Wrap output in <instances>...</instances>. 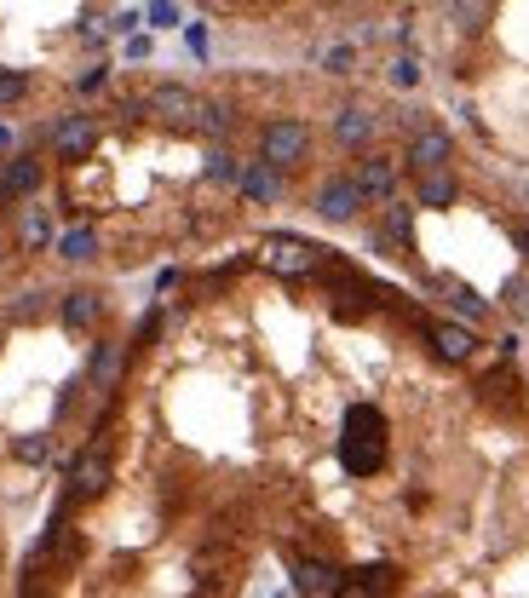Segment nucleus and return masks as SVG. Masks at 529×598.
<instances>
[{
	"mask_svg": "<svg viewBox=\"0 0 529 598\" xmlns=\"http://www.w3.org/2000/svg\"><path fill=\"white\" fill-rule=\"evenodd\" d=\"M0 340H6V334H0Z\"/></svg>",
	"mask_w": 529,
	"mask_h": 598,
	"instance_id": "58836bf2",
	"label": "nucleus"
},
{
	"mask_svg": "<svg viewBox=\"0 0 529 598\" xmlns=\"http://www.w3.org/2000/svg\"><path fill=\"white\" fill-rule=\"evenodd\" d=\"M351 179H357V190H363V202H397V179H403V167L391 156H380V150H363L357 156V167H351Z\"/></svg>",
	"mask_w": 529,
	"mask_h": 598,
	"instance_id": "0eeeda50",
	"label": "nucleus"
},
{
	"mask_svg": "<svg viewBox=\"0 0 529 598\" xmlns=\"http://www.w3.org/2000/svg\"><path fill=\"white\" fill-rule=\"evenodd\" d=\"M242 179V161L230 156V150H213L207 156V184H236Z\"/></svg>",
	"mask_w": 529,
	"mask_h": 598,
	"instance_id": "a878e982",
	"label": "nucleus"
},
{
	"mask_svg": "<svg viewBox=\"0 0 529 598\" xmlns=\"http://www.w3.org/2000/svg\"><path fill=\"white\" fill-rule=\"evenodd\" d=\"M0 265H6V253H0Z\"/></svg>",
	"mask_w": 529,
	"mask_h": 598,
	"instance_id": "e433bc0d",
	"label": "nucleus"
},
{
	"mask_svg": "<svg viewBox=\"0 0 529 598\" xmlns=\"http://www.w3.org/2000/svg\"><path fill=\"white\" fill-rule=\"evenodd\" d=\"M489 23V0H455V29L460 35H478Z\"/></svg>",
	"mask_w": 529,
	"mask_h": 598,
	"instance_id": "393cba45",
	"label": "nucleus"
},
{
	"mask_svg": "<svg viewBox=\"0 0 529 598\" xmlns=\"http://www.w3.org/2000/svg\"><path fill=\"white\" fill-rule=\"evenodd\" d=\"M144 115H156L167 127H184V133H196V115H202V98L179 81H161V87L144 92Z\"/></svg>",
	"mask_w": 529,
	"mask_h": 598,
	"instance_id": "423d86ee",
	"label": "nucleus"
},
{
	"mask_svg": "<svg viewBox=\"0 0 529 598\" xmlns=\"http://www.w3.org/2000/svg\"><path fill=\"white\" fill-rule=\"evenodd\" d=\"M386 75H391V87H420V58H409V52H403V58H391L386 64Z\"/></svg>",
	"mask_w": 529,
	"mask_h": 598,
	"instance_id": "bb28decb",
	"label": "nucleus"
},
{
	"mask_svg": "<svg viewBox=\"0 0 529 598\" xmlns=\"http://www.w3.org/2000/svg\"><path fill=\"white\" fill-rule=\"evenodd\" d=\"M403 161H409L414 173H437V167H449V161H455V138L443 133V127H414Z\"/></svg>",
	"mask_w": 529,
	"mask_h": 598,
	"instance_id": "9b49d317",
	"label": "nucleus"
},
{
	"mask_svg": "<svg viewBox=\"0 0 529 598\" xmlns=\"http://www.w3.org/2000/svg\"><path fill=\"white\" fill-rule=\"evenodd\" d=\"M391 593H397V570L391 564H368V570L345 575L334 598H391Z\"/></svg>",
	"mask_w": 529,
	"mask_h": 598,
	"instance_id": "a211bd4d",
	"label": "nucleus"
},
{
	"mask_svg": "<svg viewBox=\"0 0 529 598\" xmlns=\"http://www.w3.org/2000/svg\"><path fill=\"white\" fill-rule=\"evenodd\" d=\"M512 368H501V374H489V380H483V397H489V403H506V409H512Z\"/></svg>",
	"mask_w": 529,
	"mask_h": 598,
	"instance_id": "c85d7f7f",
	"label": "nucleus"
},
{
	"mask_svg": "<svg viewBox=\"0 0 529 598\" xmlns=\"http://www.w3.org/2000/svg\"><path fill=\"white\" fill-rule=\"evenodd\" d=\"M98 87H104V64H92L87 75H81V92H98Z\"/></svg>",
	"mask_w": 529,
	"mask_h": 598,
	"instance_id": "473e14b6",
	"label": "nucleus"
},
{
	"mask_svg": "<svg viewBox=\"0 0 529 598\" xmlns=\"http://www.w3.org/2000/svg\"><path fill=\"white\" fill-rule=\"evenodd\" d=\"M41 184H46V161L41 156H12L6 167H0V207H23Z\"/></svg>",
	"mask_w": 529,
	"mask_h": 598,
	"instance_id": "1a4fd4ad",
	"label": "nucleus"
},
{
	"mask_svg": "<svg viewBox=\"0 0 529 598\" xmlns=\"http://www.w3.org/2000/svg\"><path fill=\"white\" fill-rule=\"evenodd\" d=\"M374 242H380V248H403L409 253L414 248V207L409 202H386V213H380V236H374Z\"/></svg>",
	"mask_w": 529,
	"mask_h": 598,
	"instance_id": "aec40b11",
	"label": "nucleus"
},
{
	"mask_svg": "<svg viewBox=\"0 0 529 598\" xmlns=\"http://www.w3.org/2000/svg\"><path fill=\"white\" fill-rule=\"evenodd\" d=\"M110 489V455L104 449H81L69 466V501H98Z\"/></svg>",
	"mask_w": 529,
	"mask_h": 598,
	"instance_id": "f8f14e48",
	"label": "nucleus"
},
{
	"mask_svg": "<svg viewBox=\"0 0 529 598\" xmlns=\"http://www.w3.org/2000/svg\"><path fill=\"white\" fill-rule=\"evenodd\" d=\"M98 138H104L98 115L75 110V115H58V121H52L46 144H52V156H58V161H87L92 150H98Z\"/></svg>",
	"mask_w": 529,
	"mask_h": 598,
	"instance_id": "39448f33",
	"label": "nucleus"
},
{
	"mask_svg": "<svg viewBox=\"0 0 529 598\" xmlns=\"http://www.w3.org/2000/svg\"><path fill=\"white\" fill-rule=\"evenodd\" d=\"M374 133H380V115L368 110V104H345V110L334 115V144H340V150H357V156H363L368 144H374Z\"/></svg>",
	"mask_w": 529,
	"mask_h": 598,
	"instance_id": "4468645a",
	"label": "nucleus"
},
{
	"mask_svg": "<svg viewBox=\"0 0 529 598\" xmlns=\"http://www.w3.org/2000/svg\"><path fill=\"white\" fill-rule=\"evenodd\" d=\"M340 466L351 478H368L386 466V414L374 403H351L340 426Z\"/></svg>",
	"mask_w": 529,
	"mask_h": 598,
	"instance_id": "f257e3e1",
	"label": "nucleus"
},
{
	"mask_svg": "<svg viewBox=\"0 0 529 598\" xmlns=\"http://www.w3.org/2000/svg\"><path fill=\"white\" fill-rule=\"evenodd\" d=\"M52 242H58V219H52V207L46 202L29 196V202L18 207V248L23 253H46Z\"/></svg>",
	"mask_w": 529,
	"mask_h": 598,
	"instance_id": "ddd939ff",
	"label": "nucleus"
},
{
	"mask_svg": "<svg viewBox=\"0 0 529 598\" xmlns=\"http://www.w3.org/2000/svg\"><path fill=\"white\" fill-rule=\"evenodd\" d=\"M29 98V75L18 69H0V104H23Z\"/></svg>",
	"mask_w": 529,
	"mask_h": 598,
	"instance_id": "cd10ccee",
	"label": "nucleus"
},
{
	"mask_svg": "<svg viewBox=\"0 0 529 598\" xmlns=\"http://www.w3.org/2000/svg\"><path fill=\"white\" fill-rule=\"evenodd\" d=\"M58 259H69V265L98 259V230H64V236H58Z\"/></svg>",
	"mask_w": 529,
	"mask_h": 598,
	"instance_id": "4be33fe9",
	"label": "nucleus"
},
{
	"mask_svg": "<svg viewBox=\"0 0 529 598\" xmlns=\"http://www.w3.org/2000/svg\"><path fill=\"white\" fill-rule=\"evenodd\" d=\"M230 104H213V98H202V115H196V133H207V138H225L230 133Z\"/></svg>",
	"mask_w": 529,
	"mask_h": 598,
	"instance_id": "5701e85b",
	"label": "nucleus"
},
{
	"mask_svg": "<svg viewBox=\"0 0 529 598\" xmlns=\"http://www.w3.org/2000/svg\"><path fill=\"white\" fill-rule=\"evenodd\" d=\"M345 575L334 564H322V558H294V593L299 598H334L340 593Z\"/></svg>",
	"mask_w": 529,
	"mask_h": 598,
	"instance_id": "dca6fc26",
	"label": "nucleus"
},
{
	"mask_svg": "<svg viewBox=\"0 0 529 598\" xmlns=\"http://www.w3.org/2000/svg\"><path fill=\"white\" fill-rule=\"evenodd\" d=\"M6 144H12V133H6V127H0V150H6Z\"/></svg>",
	"mask_w": 529,
	"mask_h": 598,
	"instance_id": "72a5a7b5",
	"label": "nucleus"
},
{
	"mask_svg": "<svg viewBox=\"0 0 529 598\" xmlns=\"http://www.w3.org/2000/svg\"><path fill=\"white\" fill-rule=\"evenodd\" d=\"M426 345H432L437 363H449V368H466L478 357V334L466 322H426Z\"/></svg>",
	"mask_w": 529,
	"mask_h": 598,
	"instance_id": "6e6552de",
	"label": "nucleus"
},
{
	"mask_svg": "<svg viewBox=\"0 0 529 598\" xmlns=\"http://www.w3.org/2000/svg\"><path fill=\"white\" fill-rule=\"evenodd\" d=\"M179 18V12H173V6H167V0H161V6H150V23H156V29H167V23Z\"/></svg>",
	"mask_w": 529,
	"mask_h": 598,
	"instance_id": "2f4dec72",
	"label": "nucleus"
},
{
	"mask_svg": "<svg viewBox=\"0 0 529 598\" xmlns=\"http://www.w3.org/2000/svg\"><path fill=\"white\" fill-rule=\"evenodd\" d=\"M460 196V179L449 167H437V173H414V207H455Z\"/></svg>",
	"mask_w": 529,
	"mask_h": 598,
	"instance_id": "6ab92c4d",
	"label": "nucleus"
},
{
	"mask_svg": "<svg viewBox=\"0 0 529 598\" xmlns=\"http://www.w3.org/2000/svg\"><path fill=\"white\" fill-rule=\"evenodd\" d=\"M363 190H357V179L351 173H328V179L311 190V213L317 219H328V225H351L357 213H363Z\"/></svg>",
	"mask_w": 529,
	"mask_h": 598,
	"instance_id": "20e7f679",
	"label": "nucleus"
},
{
	"mask_svg": "<svg viewBox=\"0 0 529 598\" xmlns=\"http://www.w3.org/2000/svg\"><path fill=\"white\" fill-rule=\"evenodd\" d=\"M506 311L529 322V282H506Z\"/></svg>",
	"mask_w": 529,
	"mask_h": 598,
	"instance_id": "7c9ffc66",
	"label": "nucleus"
},
{
	"mask_svg": "<svg viewBox=\"0 0 529 598\" xmlns=\"http://www.w3.org/2000/svg\"><path fill=\"white\" fill-rule=\"evenodd\" d=\"M259 161H271L276 173H294L299 161H311V127L299 115H276L259 127Z\"/></svg>",
	"mask_w": 529,
	"mask_h": 598,
	"instance_id": "f03ea898",
	"label": "nucleus"
},
{
	"mask_svg": "<svg viewBox=\"0 0 529 598\" xmlns=\"http://www.w3.org/2000/svg\"><path fill=\"white\" fill-rule=\"evenodd\" d=\"M121 368H127V345H121V340H98V345H92V363H87L92 391H115V386H121Z\"/></svg>",
	"mask_w": 529,
	"mask_h": 598,
	"instance_id": "f3484780",
	"label": "nucleus"
},
{
	"mask_svg": "<svg viewBox=\"0 0 529 598\" xmlns=\"http://www.w3.org/2000/svg\"><path fill=\"white\" fill-rule=\"evenodd\" d=\"M351 64H357V46H328V52H322V69H328V75H351Z\"/></svg>",
	"mask_w": 529,
	"mask_h": 598,
	"instance_id": "c756f323",
	"label": "nucleus"
},
{
	"mask_svg": "<svg viewBox=\"0 0 529 598\" xmlns=\"http://www.w3.org/2000/svg\"><path fill=\"white\" fill-rule=\"evenodd\" d=\"M432 288H437V294H449V305H455V311H460V317H489V305H483V299H478V288H466V282H455V276H432Z\"/></svg>",
	"mask_w": 529,
	"mask_h": 598,
	"instance_id": "412c9836",
	"label": "nucleus"
},
{
	"mask_svg": "<svg viewBox=\"0 0 529 598\" xmlns=\"http://www.w3.org/2000/svg\"><path fill=\"white\" fill-rule=\"evenodd\" d=\"M253 259H259V271L288 276V282L322 271V248H317V242H305V236H265Z\"/></svg>",
	"mask_w": 529,
	"mask_h": 598,
	"instance_id": "7ed1b4c3",
	"label": "nucleus"
},
{
	"mask_svg": "<svg viewBox=\"0 0 529 598\" xmlns=\"http://www.w3.org/2000/svg\"><path fill=\"white\" fill-rule=\"evenodd\" d=\"M288 190V173H276L271 161H242V179H236V196L248 207H276Z\"/></svg>",
	"mask_w": 529,
	"mask_h": 598,
	"instance_id": "9d476101",
	"label": "nucleus"
},
{
	"mask_svg": "<svg viewBox=\"0 0 529 598\" xmlns=\"http://www.w3.org/2000/svg\"><path fill=\"white\" fill-rule=\"evenodd\" d=\"M12 455H18L23 466H46V460H52V437H46V432H23L18 443H12Z\"/></svg>",
	"mask_w": 529,
	"mask_h": 598,
	"instance_id": "b1692460",
	"label": "nucleus"
},
{
	"mask_svg": "<svg viewBox=\"0 0 529 598\" xmlns=\"http://www.w3.org/2000/svg\"><path fill=\"white\" fill-rule=\"evenodd\" d=\"M276 598H288V593H276Z\"/></svg>",
	"mask_w": 529,
	"mask_h": 598,
	"instance_id": "4c0bfd02",
	"label": "nucleus"
},
{
	"mask_svg": "<svg viewBox=\"0 0 529 598\" xmlns=\"http://www.w3.org/2000/svg\"><path fill=\"white\" fill-rule=\"evenodd\" d=\"M524 196H529V179H524Z\"/></svg>",
	"mask_w": 529,
	"mask_h": 598,
	"instance_id": "c9c22d12",
	"label": "nucleus"
},
{
	"mask_svg": "<svg viewBox=\"0 0 529 598\" xmlns=\"http://www.w3.org/2000/svg\"><path fill=\"white\" fill-rule=\"evenodd\" d=\"M524 248H529V230H524Z\"/></svg>",
	"mask_w": 529,
	"mask_h": 598,
	"instance_id": "f704fd0d",
	"label": "nucleus"
},
{
	"mask_svg": "<svg viewBox=\"0 0 529 598\" xmlns=\"http://www.w3.org/2000/svg\"><path fill=\"white\" fill-rule=\"evenodd\" d=\"M58 322H64L69 334H92L104 322V294L98 288H69L64 305H58Z\"/></svg>",
	"mask_w": 529,
	"mask_h": 598,
	"instance_id": "2eb2a0df",
	"label": "nucleus"
}]
</instances>
